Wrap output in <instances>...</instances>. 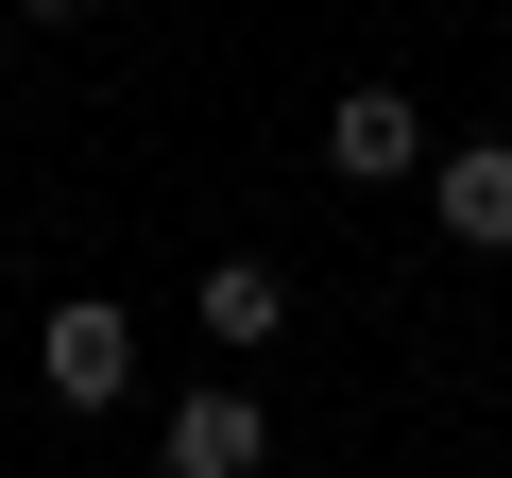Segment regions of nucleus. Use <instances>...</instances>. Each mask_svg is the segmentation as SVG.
Segmentation results:
<instances>
[{
	"mask_svg": "<svg viewBox=\"0 0 512 478\" xmlns=\"http://www.w3.org/2000/svg\"><path fill=\"white\" fill-rule=\"evenodd\" d=\"M35 376H52V410H120V393H137V308L69 291V308L35 325Z\"/></svg>",
	"mask_w": 512,
	"mask_h": 478,
	"instance_id": "f257e3e1",
	"label": "nucleus"
},
{
	"mask_svg": "<svg viewBox=\"0 0 512 478\" xmlns=\"http://www.w3.org/2000/svg\"><path fill=\"white\" fill-rule=\"evenodd\" d=\"M325 171H342V188H410V171H427V103H410V86H342V103H325Z\"/></svg>",
	"mask_w": 512,
	"mask_h": 478,
	"instance_id": "f03ea898",
	"label": "nucleus"
},
{
	"mask_svg": "<svg viewBox=\"0 0 512 478\" xmlns=\"http://www.w3.org/2000/svg\"><path fill=\"white\" fill-rule=\"evenodd\" d=\"M171 478H256L274 461V410H256L239 376H205V393H171V444H154Z\"/></svg>",
	"mask_w": 512,
	"mask_h": 478,
	"instance_id": "7ed1b4c3",
	"label": "nucleus"
},
{
	"mask_svg": "<svg viewBox=\"0 0 512 478\" xmlns=\"http://www.w3.org/2000/svg\"><path fill=\"white\" fill-rule=\"evenodd\" d=\"M444 239H461V257H512V137H461L444 154Z\"/></svg>",
	"mask_w": 512,
	"mask_h": 478,
	"instance_id": "20e7f679",
	"label": "nucleus"
},
{
	"mask_svg": "<svg viewBox=\"0 0 512 478\" xmlns=\"http://www.w3.org/2000/svg\"><path fill=\"white\" fill-rule=\"evenodd\" d=\"M274 325H291V291H274V257H222V274H205V342H222V359H256Z\"/></svg>",
	"mask_w": 512,
	"mask_h": 478,
	"instance_id": "39448f33",
	"label": "nucleus"
},
{
	"mask_svg": "<svg viewBox=\"0 0 512 478\" xmlns=\"http://www.w3.org/2000/svg\"><path fill=\"white\" fill-rule=\"evenodd\" d=\"M0 18H86V0H0Z\"/></svg>",
	"mask_w": 512,
	"mask_h": 478,
	"instance_id": "423d86ee",
	"label": "nucleus"
},
{
	"mask_svg": "<svg viewBox=\"0 0 512 478\" xmlns=\"http://www.w3.org/2000/svg\"><path fill=\"white\" fill-rule=\"evenodd\" d=\"M0 86H18V69H0Z\"/></svg>",
	"mask_w": 512,
	"mask_h": 478,
	"instance_id": "0eeeda50",
	"label": "nucleus"
}]
</instances>
